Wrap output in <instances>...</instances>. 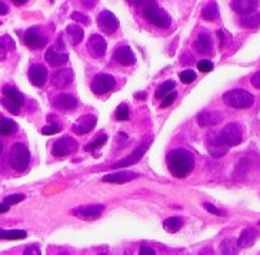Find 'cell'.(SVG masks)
Masks as SVG:
<instances>
[{
    "label": "cell",
    "mask_w": 260,
    "mask_h": 255,
    "mask_svg": "<svg viewBox=\"0 0 260 255\" xmlns=\"http://www.w3.org/2000/svg\"><path fill=\"white\" fill-rule=\"evenodd\" d=\"M168 166L173 177L186 178L194 168V158L186 149H173L168 155Z\"/></svg>",
    "instance_id": "obj_1"
},
{
    "label": "cell",
    "mask_w": 260,
    "mask_h": 255,
    "mask_svg": "<svg viewBox=\"0 0 260 255\" xmlns=\"http://www.w3.org/2000/svg\"><path fill=\"white\" fill-rule=\"evenodd\" d=\"M143 16L149 23H152L156 27H160V29H166L172 23V19L168 15V12L153 2L146 5V8L143 9Z\"/></svg>",
    "instance_id": "obj_2"
},
{
    "label": "cell",
    "mask_w": 260,
    "mask_h": 255,
    "mask_svg": "<svg viewBox=\"0 0 260 255\" xmlns=\"http://www.w3.org/2000/svg\"><path fill=\"white\" fill-rule=\"evenodd\" d=\"M30 162V152L27 147L22 144V142H16L13 147L10 148V152H9V163L10 166L15 171L22 172Z\"/></svg>",
    "instance_id": "obj_3"
},
{
    "label": "cell",
    "mask_w": 260,
    "mask_h": 255,
    "mask_svg": "<svg viewBox=\"0 0 260 255\" xmlns=\"http://www.w3.org/2000/svg\"><path fill=\"white\" fill-rule=\"evenodd\" d=\"M223 101L232 108L245 109L250 108L254 103V96L245 89H233L223 95Z\"/></svg>",
    "instance_id": "obj_4"
},
{
    "label": "cell",
    "mask_w": 260,
    "mask_h": 255,
    "mask_svg": "<svg viewBox=\"0 0 260 255\" xmlns=\"http://www.w3.org/2000/svg\"><path fill=\"white\" fill-rule=\"evenodd\" d=\"M206 148L207 152L212 155L213 158H222L229 152L230 148L224 144V140L220 136V132H209L206 136Z\"/></svg>",
    "instance_id": "obj_5"
},
{
    "label": "cell",
    "mask_w": 260,
    "mask_h": 255,
    "mask_svg": "<svg viewBox=\"0 0 260 255\" xmlns=\"http://www.w3.org/2000/svg\"><path fill=\"white\" fill-rule=\"evenodd\" d=\"M116 85V80L113 75L110 73H100L96 75L92 80V91L94 95H105L110 92Z\"/></svg>",
    "instance_id": "obj_6"
},
{
    "label": "cell",
    "mask_w": 260,
    "mask_h": 255,
    "mask_svg": "<svg viewBox=\"0 0 260 255\" xmlns=\"http://www.w3.org/2000/svg\"><path fill=\"white\" fill-rule=\"evenodd\" d=\"M220 136L224 140V144L229 148L237 147L239 144H242L243 140V133H242V128L237 124H229L226 125L220 131Z\"/></svg>",
    "instance_id": "obj_7"
},
{
    "label": "cell",
    "mask_w": 260,
    "mask_h": 255,
    "mask_svg": "<svg viewBox=\"0 0 260 255\" xmlns=\"http://www.w3.org/2000/svg\"><path fill=\"white\" fill-rule=\"evenodd\" d=\"M77 148V142L73 138H70V136H63L60 139H57L53 144V147H52V154L54 156H68V155L73 154V152H76Z\"/></svg>",
    "instance_id": "obj_8"
},
{
    "label": "cell",
    "mask_w": 260,
    "mask_h": 255,
    "mask_svg": "<svg viewBox=\"0 0 260 255\" xmlns=\"http://www.w3.org/2000/svg\"><path fill=\"white\" fill-rule=\"evenodd\" d=\"M98 24H99L100 31L106 35H112L117 31L119 27V20L112 12L109 10H103L99 16H98Z\"/></svg>",
    "instance_id": "obj_9"
},
{
    "label": "cell",
    "mask_w": 260,
    "mask_h": 255,
    "mask_svg": "<svg viewBox=\"0 0 260 255\" xmlns=\"http://www.w3.org/2000/svg\"><path fill=\"white\" fill-rule=\"evenodd\" d=\"M105 211V205H83L79 208L73 209V215L84 221H93L98 219L102 215V212Z\"/></svg>",
    "instance_id": "obj_10"
},
{
    "label": "cell",
    "mask_w": 260,
    "mask_h": 255,
    "mask_svg": "<svg viewBox=\"0 0 260 255\" xmlns=\"http://www.w3.org/2000/svg\"><path fill=\"white\" fill-rule=\"evenodd\" d=\"M87 49H89L90 56H93V58H96V59L103 58L107 50L106 40L100 35H92L89 39V43H87Z\"/></svg>",
    "instance_id": "obj_11"
},
{
    "label": "cell",
    "mask_w": 260,
    "mask_h": 255,
    "mask_svg": "<svg viewBox=\"0 0 260 255\" xmlns=\"http://www.w3.org/2000/svg\"><path fill=\"white\" fill-rule=\"evenodd\" d=\"M147 148H149V144H142V145H140L139 148H136V149H135L129 156H126L124 159L119 161V162H116L112 168H127V166L135 165V163L139 162V161L143 158V155H145Z\"/></svg>",
    "instance_id": "obj_12"
},
{
    "label": "cell",
    "mask_w": 260,
    "mask_h": 255,
    "mask_svg": "<svg viewBox=\"0 0 260 255\" xmlns=\"http://www.w3.org/2000/svg\"><path fill=\"white\" fill-rule=\"evenodd\" d=\"M98 124V118L94 115H83L77 119L73 125V131L79 135H86L92 131L93 128Z\"/></svg>",
    "instance_id": "obj_13"
},
{
    "label": "cell",
    "mask_w": 260,
    "mask_h": 255,
    "mask_svg": "<svg viewBox=\"0 0 260 255\" xmlns=\"http://www.w3.org/2000/svg\"><path fill=\"white\" fill-rule=\"evenodd\" d=\"M45 59H46V62L50 66H60V65H64V63L69 61V56H68L66 52H63L60 47L54 46L47 49L46 54H45Z\"/></svg>",
    "instance_id": "obj_14"
},
{
    "label": "cell",
    "mask_w": 260,
    "mask_h": 255,
    "mask_svg": "<svg viewBox=\"0 0 260 255\" xmlns=\"http://www.w3.org/2000/svg\"><path fill=\"white\" fill-rule=\"evenodd\" d=\"M139 178V174L132 172V171H120V172H115V174H109L105 175L102 181L103 182H110V184H124V182H130L133 179Z\"/></svg>",
    "instance_id": "obj_15"
},
{
    "label": "cell",
    "mask_w": 260,
    "mask_h": 255,
    "mask_svg": "<svg viewBox=\"0 0 260 255\" xmlns=\"http://www.w3.org/2000/svg\"><path fill=\"white\" fill-rule=\"evenodd\" d=\"M230 5L239 15L249 16L253 15V12L259 6V2H256V0H233Z\"/></svg>",
    "instance_id": "obj_16"
},
{
    "label": "cell",
    "mask_w": 260,
    "mask_h": 255,
    "mask_svg": "<svg viewBox=\"0 0 260 255\" xmlns=\"http://www.w3.org/2000/svg\"><path fill=\"white\" fill-rule=\"evenodd\" d=\"M223 121V115L217 110H203L198 115L200 126H216Z\"/></svg>",
    "instance_id": "obj_17"
},
{
    "label": "cell",
    "mask_w": 260,
    "mask_h": 255,
    "mask_svg": "<svg viewBox=\"0 0 260 255\" xmlns=\"http://www.w3.org/2000/svg\"><path fill=\"white\" fill-rule=\"evenodd\" d=\"M47 79V69L43 65H31L29 68V80L31 85L42 86L45 85Z\"/></svg>",
    "instance_id": "obj_18"
},
{
    "label": "cell",
    "mask_w": 260,
    "mask_h": 255,
    "mask_svg": "<svg viewBox=\"0 0 260 255\" xmlns=\"http://www.w3.org/2000/svg\"><path fill=\"white\" fill-rule=\"evenodd\" d=\"M75 79V73L72 69H60L57 72H54L52 76V83L56 88H66L69 86Z\"/></svg>",
    "instance_id": "obj_19"
},
{
    "label": "cell",
    "mask_w": 260,
    "mask_h": 255,
    "mask_svg": "<svg viewBox=\"0 0 260 255\" xmlns=\"http://www.w3.org/2000/svg\"><path fill=\"white\" fill-rule=\"evenodd\" d=\"M115 61L123 66H132L136 62V58H135V53L129 46H120L116 49Z\"/></svg>",
    "instance_id": "obj_20"
},
{
    "label": "cell",
    "mask_w": 260,
    "mask_h": 255,
    "mask_svg": "<svg viewBox=\"0 0 260 255\" xmlns=\"http://www.w3.org/2000/svg\"><path fill=\"white\" fill-rule=\"evenodd\" d=\"M260 237V232L256 228H246L242 231L239 240H237V245L239 248H249L252 247L253 244L257 241Z\"/></svg>",
    "instance_id": "obj_21"
},
{
    "label": "cell",
    "mask_w": 260,
    "mask_h": 255,
    "mask_svg": "<svg viewBox=\"0 0 260 255\" xmlns=\"http://www.w3.org/2000/svg\"><path fill=\"white\" fill-rule=\"evenodd\" d=\"M24 43L31 49H40V47H45L47 40L36 29H29L24 33Z\"/></svg>",
    "instance_id": "obj_22"
},
{
    "label": "cell",
    "mask_w": 260,
    "mask_h": 255,
    "mask_svg": "<svg viewBox=\"0 0 260 255\" xmlns=\"http://www.w3.org/2000/svg\"><path fill=\"white\" fill-rule=\"evenodd\" d=\"M194 49L200 54H207L212 52V39L209 33H200L199 38L194 42Z\"/></svg>",
    "instance_id": "obj_23"
},
{
    "label": "cell",
    "mask_w": 260,
    "mask_h": 255,
    "mask_svg": "<svg viewBox=\"0 0 260 255\" xmlns=\"http://www.w3.org/2000/svg\"><path fill=\"white\" fill-rule=\"evenodd\" d=\"M56 106L60 109H64V110H69V109H75L77 106V99L72 95H68V93H60L56 96Z\"/></svg>",
    "instance_id": "obj_24"
},
{
    "label": "cell",
    "mask_w": 260,
    "mask_h": 255,
    "mask_svg": "<svg viewBox=\"0 0 260 255\" xmlns=\"http://www.w3.org/2000/svg\"><path fill=\"white\" fill-rule=\"evenodd\" d=\"M66 33L70 39V43L72 45H79L82 40H83L84 31L79 26V24H69L66 27Z\"/></svg>",
    "instance_id": "obj_25"
},
{
    "label": "cell",
    "mask_w": 260,
    "mask_h": 255,
    "mask_svg": "<svg viewBox=\"0 0 260 255\" xmlns=\"http://www.w3.org/2000/svg\"><path fill=\"white\" fill-rule=\"evenodd\" d=\"M3 95H5V98H8L12 102H15L16 105H19V106H22L24 103L23 95L19 92L15 86H5L3 88Z\"/></svg>",
    "instance_id": "obj_26"
},
{
    "label": "cell",
    "mask_w": 260,
    "mask_h": 255,
    "mask_svg": "<svg viewBox=\"0 0 260 255\" xmlns=\"http://www.w3.org/2000/svg\"><path fill=\"white\" fill-rule=\"evenodd\" d=\"M182 225H183V219H182V218L170 217L163 222V228H165V231L169 232V234H175V232L180 231Z\"/></svg>",
    "instance_id": "obj_27"
},
{
    "label": "cell",
    "mask_w": 260,
    "mask_h": 255,
    "mask_svg": "<svg viewBox=\"0 0 260 255\" xmlns=\"http://www.w3.org/2000/svg\"><path fill=\"white\" fill-rule=\"evenodd\" d=\"M240 24L246 29H256L260 24V15L259 13H253L249 16H242L240 17Z\"/></svg>",
    "instance_id": "obj_28"
},
{
    "label": "cell",
    "mask_w": 260,
    "mask_h": 255,
    "mask_svg": "<svg viewBox=\"0 0 260 255\" xmlns=\"http://www.w3.org/2000/svg\"><path fill=\"white\" fill-rule=\"evenodd\" d=\"M0 237L2 240H24L27 237V232L22 230H2Z\"/></svg>",
    "instance_id": "obj_29"
},
{
    "label": "cell",
    "mask_w": 260,
    "mask_h": 255,
    "mask_svg": "<svg viewBox=\"0 0 260 255\" xmlns=\"http://www.w3.org/2000/svg\"><path fill=\"white\" fill-rule=\"evenodd\" d=\"M173 89H175V82H173V80H166V82L161 83L160 88L156 91L154 96H156V99H165L168 95H170L172 92H175Z\"/></svg>",
    "instance_id": "obj_30"
},
{
    "label": "cell",
    "mask_w": 260,
    "mask_h": 255,
    "mask_svg": "<svg viewBox=\"0 0 260 255\" xmlns=\"http://www.w3.org/2000/svg\"><path fill=\"white\" fill-rule=\"evenodd\" d=\"M202 16L205 17V20H209V22H213L219 17V9H217V5L216 3H209L205 6V9L202 10Z\"/></svg>",
    "instance_id": "obj_31"
},
{
    "label": "cell",
    "mask_w": 260,
    "mask_h": 255,
    "mask_svg": "<svg viewBox=\"0 0 260 255\" xmlns=\"http://www.w3.org/2000/svg\"><path fill=\"white\" fill-rule=\"evenodd\" d=\"M237 241L235 240H226L223 241L220 245V254L222 255H237Z\"/></svg>",
    "instance_id": "obj_32"
},
{
    "label": "cell",
    "mask_w": 260,
    "mask_h": 255,
    "mask_svg": "<svg viewBox=\"0 0 260 255\" xmlns=\"http://www.w3.org/2000/svg\"><path fill=\"white\" fill-rule=\"evenodd\" d=\"M16 129H17V126L12 119L2 118V122H0V133L2 135H12V133H15Z\"/></svg>",
    "instance_id": "obj_33"
},
{
    "label": "cell",
    "mask_w": 260,
    "mask_h": 255,
    "mask_svg": "<svg viewBox=\"0 0 260 255\" xmlns=\"http://www.w3.org/2000/svg\"><path fill=\"white\" fill-rule=\"evenodd\" d=\"M106 142H107V136L106 135H102V136H99L98 139H94L93 142H90V144H87V145L84 147V151H87V152L96 151V149H99L100 147H103Z\"/></svg>",
    "instance_id": "obj_34"
},
{
    "label": "cell",
    "mask_w": 260,
    "mask_h": 255,
    "mask_svg": "<svg viewBox=\"0 0 260 255\" xmlns=\"http://www.w3.org/2000/svg\"><path fill=\"white\" fill-rule=\"evenodd\" d=\"M15 47V42H13V39L8 36V35H3L2 39H0V49H2V53L5 56V53L10 50V49H13Z\"/></svg>",
    "instance_id": "obj_35"
},
{
    "label": "cell",
    "mask_w": 260,
    "mask_h": 255,
    "mask_svg": "<svg viewBox=\"0 0 260 255\" xmlns=\"http://www.w3.org/2000/svg\"><path fill=\"white\" fill-rule=\"evenodd\" d=\"M129 106L126 103H120L116 109V119L117 121H127L129 119Z\"/></svg>",
    "instance_id": "obj_36"
},
{
    "label": "cell",
    "mask_w": 260,
    "mask_h": 255,
    "mask_svg": "<svg viewBox=\"0 0 260 255\" xmlns=\"http://www.w3.org/2000/svg\"><path fill=\"white\" fill-rule=\"evenodd\" d=\"M2 103H3V106L8 109V110H10V112H12L13 115H19L20 106H19V105H16L15 102H12L10 99H8V98H3Z\"/></svg>",
    "instance_id": "obj_37"
},
{
    "label": "cell",
    "mask_w": 260,
    "mask_h": 255,
    "mask_svg": "<svg viewBox=\"0 0 260 255\" xmlns=\"http://www.w3.org/2000/svg\"><path fill=\"white\" fill-rule=\"evenodd\" d=\"M179 77H180V80H182V83H191L194 79H196V73L193 72V70H183L180 75H179Z\"/></svg>",
    "instance_id": "obj_38"
},
{
    "label": "cell",
    "mask_w": 260,
    "mask_h": 255,
    "mask_svg": "<svg viewBox=\"0 0 260 255\" xmlns=\"http://www.w3.org/2000/svg\"><path fill=\"white\" fill-rule=\"evenodd\" d=\"M26 198L23 193H12V195H9L5 198V204H8V205H12V204H17V202H22Z\"/></svg>",
    "instance_id": "obj_39"
},
{
    "label": "cell",
    "mask_w": 260,
    "mask_h": 255,
    "mask_svg": "<svg viewBox=\"0 0 260 255\" xmlns=\"http://www.w3.org/2000/svg\"><path fill=\"white\" fill-rule=\"evenodd\" d=\"M61 131V128L59 125H49V126H45L43 129H42V133L43 135H47V136H50V135H54V133H59Z\"/></svg>",
    "instance_id": "obj_40"
},
{
    "label": "cell",
    "mask_w": 260,
    "mask_h": 255,
    "mask_svg": "<svg viewBox=\"0 0 260 255\" xmlns=\"http://www.w3.org/2000/svg\"><path fill=\"white\" fill-rule=\"evenodd\" d=\"M198 69L200 70V72H210V70H213V63L210 62V61H207V59H203V61H200L199 63H198Z\"/></svg>",
    "instance_id": "obj_41"
},
{
    "label": "cell",
    "mask_w": 260,
    "mask_h": 255,
    "mask_svg": "<svg viewBox=\"0 0 260 255\" xmlns=\"http://www.w3.org/2000/svg\"><path fill=\"white\" fill-rule=\"evenodd\" d=\"M70 17H72L73 20H76V22H79V23L89 24V17H87V16H86V15H83V13H80V12H73Z\"/></svg>",
    "instance_id": "obj_42"
},
{
    "label": "cell",
    "mask_w": 260,
    "mask_h": 255,
    "mask_svg": "<svg viewBox=\"0 0 260 255\" xmlns=\"http://www.w3.org/2000/svg\"><path fill=\"white\" fill-rule=\"evenodd\" d=\"M176 98H177V93L172 92L170 95H168V96H166V98H165L163 101H161L160 106H161V108H168V106H170V105H172V103L175 102V99H176Z\"/></svg>",
    "instance_id": "obj_43"
},
{
    "label": "cell",
    "mask_w": 260,
    "mask_h": 255,
    "mask_svg": "<svg viewBox=\"0 0 260 255\" xmlns=\"http://www.w3.org/2000/svg\"><path fill=\"white\" fill-rule=\"evenodd\" d=\"M205 209H207L209 212H212V214H214V215H217V217H222V215H224L223 214V211H220L219 208H216L214 205H212V204H207V202H205Z\"/></svg>",
    "instance_id": "obj_44"
},
{
    "label": "cell",
    "mask_w": 260,
    "mask_h": 255,
    "mask_svg": "<svg viewBox=\"0 0 260 255\" xmlns=\"http://www.w3.org/2000/svg\"><path fill=\"white\" fill-rule=\"evenodd\" d=\"M23 255H42V254H40V249H39L36 245H35V247L31 245V247L26 248V249H24Z\"/></svg>",
    "instance_id": "obj_45"
},
{
    "label": "cell",
    "mask_w": 260,
    "mask_h": 255,
    "mask_svg": "<svg viewBox=\"0 0 260 255\" xmlns=\"http://www.w3.org/2000/svg\"><path fill=\"white\" fill-rule=\"evenodd\" d=\"M250 83L253 85V88H256V89H260V72L257 73H254L250 79Z\"/></svg>",
    "instance_id": "obj_46"
},
{
    "label": "cell",
    "mask_w": 260,
    "mask_h": 255,
    "mask_svg": "<svg viewBox=\"0 0 260 255\" xmlns=\"http://www.w3.org/2000/svg\"><path fill=\"white\" fill-rule=\"evenodd\" d=\"M139 255H156L153 248L150 247H140L139 249Z\"/></svg>",
    "instance_id": "obj_47"
},
{
    "label": "cell",
    "mask_w": 260,
    "mask_h": 255,
    "mask_svg": "<svg viewBox=\"0 0 260 255\" xmlns=\"http://www.w3.org/2000/svg\"><path fill=\"white\" fill-rule=\"evenodd\" d=\"M9 208H10V205L5 204V202H2V205H0V212H2V214H5L6 211H9Z\"/></svg>",
    "instance_id": "obj_48"
},
{
    "label": "cell",
    "mask_w": 260,
    "mask_h": 255,
    "mask_svg": "<svg viewBox=\"0 0 260 255\" xmlns=\"http://www.w3.org/2000/svg\"><path fill=\"white\" fill-rule=\"evenodd\" d=\"M8 12V9H6V3L5 2H0V13L2 15H5Z\"/></svg>",
    "instance_id": "obj_49"
},
{
    "label": "cell",
    "mask_w": 260,
    "mask_h": 255,
    "mask_svg": "<svg viewBox=\"0 0 260 255\" xmlns=\"http://www.w3.org/2000/svg\"><path fill=\"white\" fill-rule=\"evenodd\" d=\"M13 3L17 5V6H20V5H24V3H26V0H13Z\"/></svg>",
    "instance_id": "obj_50"
},
{
    "label": "cell",
    "mask_w": 260,
    "mask_h": 255,
    "mask_svg": "<svg viewBox=\"0 0 260 255\" xmlns=\"http://www.w3.org/2000/svg\"><path fill=\"white\" fill-rule=\"evenodd\" d=\"M83 5H86V6H94L96 2H83Z\"/></svg>",
    "instance_id": "obj_51"
},
{
    "label": "cell",
    "mask_w": 260,
    "mask_h": 255,
    "mask_svg": "<svg viewBox=\"0 0 260 255\" xmlns=\"http://www.w3.org/2000/svg\"><path fill=\"white\" fill-rule=\"evenodd\" d=\"M135 96H136V98H140V99H143V98H145V93H143V92L136 93V95H135Z\"/></svg>",
    "instance_id": "obj_52"
},
{
    "label": "cell",
    "mask_w": 260,
    "mask_h": 255,
    "mask_svg": "<svg viewBox=\"0 0 260 255\" xmlns=\"http://www.w3.org/2000/svg\"><path fill=\"white\" fill-rule=\"evenodd\" d=\"M59 255H69V254H66V252H61V254H59Z\"/></svg>",
    "instance_id": "obj_53"
},
{
    "label": "cell",
    "mask_w": 260,
    "mask_h": 255,
    "mask_svg": "<svg viewBox=\"0 0 260 255\" xmlns=\"http://www.w3.org/2000/svg\"><path fill=\"white\" fill-rule=\"evenodd\" d=\"M102 255H106V254H102Z\"/></svg>",
    "instance_id": "obj_54"
}]
</instances>
